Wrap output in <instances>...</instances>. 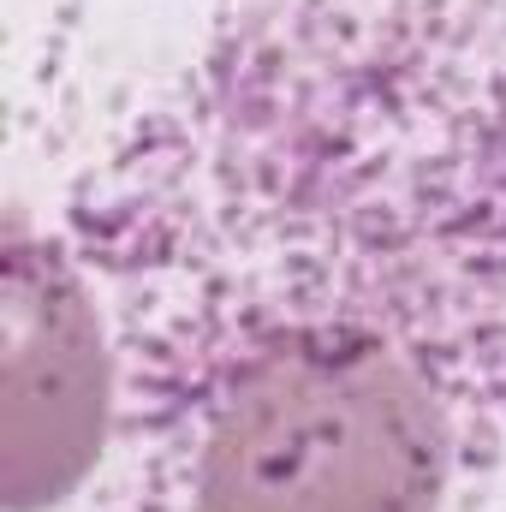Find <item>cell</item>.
Here are the masks:
<instances>
[{
  "label": "cell",
  "mask_w": 506,
  "mask_h": 512,
  "mask_svg": "<svg viewBox=\"0 0 506 512\" xmlns=\"http://www.w3.org/2000/svg\"><path fill=\"white\" fill-rule=\"evenodd\" d=\"M120 512H506V0H262L66 209Z\"/></svg>",
  "instance_id": "obj_1"
},
{
  "label": "cell",
  "mask_w": 506,
  "mask_h": 512,
  "mask_svg": "<svg viewBox=\"0 0 506 512\" xmlns=\"http://www.w3.org/2000/svg\"><path fill=\"white\" fill-rule=\"evenodd\" d=\"M48 411L36 447L6 465V501H60L96 459L114 411V352L72 256L12 245L6 268V435Z\"/></svg>",
  "instance_id": "obj_2"
}]
</instances>
